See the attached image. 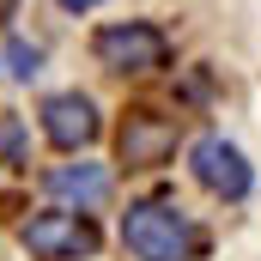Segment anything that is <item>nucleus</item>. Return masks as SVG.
Masks as SVG:
<instances>
[{
	"label": "nucleus",
	"mask_w": 261,
	"mask_h": 261,
	"mask_svg": "<svg viewBox=\"0 0 261 261\" xmlns=\"http://www.w3.org/2000/svg\"><path fill=\"white\" fill-rule=\"evenodd\" d=\"M61 12H91V6H103V0H55Z\"/></svg>",
	"instance_id": "10"
},
{
	"label": "nucleus",
	"mask_w": 261,
	"mask_h": 261,
	"mask_svg": "<svg viewBox=\"0 0 261 261\" xmlns=\"http://www.w3.org/2000/svg\"><path fill=\"white\" fill-rule=\"evenodd\" d=\"M43 189H49V195H61L73 213H91V206H103V200H110V164H97V158L55 164V170L43 176Z\"/></svg>",
	"instance_id": "7"
},
{
	"label": "nucleus",
	"mask_w": 261,
	"mask_h": 261,
	"mask_svg": "<svg viewBox=\"0 0 261 261\" xmlns=\"http://www.w3.org/2000/svg\"><path fill=\"white\" fill-rule=\"evenodd\" d=\"M12 18H18V0H0V31H6Z\"/></svg>",
	"instance_id": "11"
},
{
	"label": "nucleus",
	"mask_w": 261,
	"mask_h": 261,
	"mask_svg": "<svg viewBox=\"0 0 261 261\" xmlns=\"http://www.w3.org/2000/svg\"><path fill=\"white\" fill-rule=\"evenodd\" d=\"M176 146H182V122L164 116V110H146V103L128 110L122 128H116V158H122L128 170H158V164H170Z\"/></svg>",
	"instance_id": "4"
},
{
	"label": "nucleus",
	"mask_w": 261,
	"mask_h": 261,
	"mask_svg": "<svg viewBox=\"0 0 261 261\" xmlns=\"http://www.w3.org/2000/svg\"><path fill=\"white\" fill-rule=\"evenodd\" d=\"M189 176H195L206 195H219V200H249V189H255L249 158L225 134H200L195 146H189Z\"/></svg>",
	"instance_id": "5"
},
{
	"label": "nucleus",
	"mask_w": 261,
	"mask_h": 261,
	"mask_svg": "<svg viewBox=\"0 0 261 261\" xmlns=\"http://www.w3.org/2000/svg\"><path fill=\"white\" fill-rule=\"evenodd\" d=\"M37 122H43V140H49L55 152H85V146L103 134V116H97V103H91L85 91H55V97H43Z\"/></svg>",
	"instance_id": "6"
},
{
	"label": "nucleus",
	"mask_w": 261,
	"mask_h": 261,
	"mask_svg": "<svg viewBox=\"0 0 261 261\" xmlns=\"http://www.w3.org/2000/svg\"><path fill=\"white\" fill-rule=\"evenodd\" d=\"M122 249L134 261H200L206 237L176 200L152 195V200H134L122 213Z\"/></svg>",
	"instance_id": "1"
},
{
	"label": "nucleus",
	"mask_w": 261,
	"mask_h": 261,
	"mask_svg": "<svg viewBox=\"0 0 261 261\" xmlns=\"http://www.w3.org/2000/svg\"><path fill=\"white\" fill-rule=\"evenodd\" d=\"M0 164H12V170L31 164V152H24V116H0Z\"/></svg>",
	"instance_id": "9"
},
{
	"label": "nucleus",
	"mask_w": 261,
	"mask_h": 261,
	"mask_svg": "<svg viewBox=\"0 0 261 261\" xmlns=\"http://www.w3.org/2000/svg\"><path fill=\"white\" fill-rule=\"evenodd\" d=\"M18 243L31 249V261H91L103 249L91 213H73V206H49V213H31L18 225Z\"/></svg>",
	"instance_id": "2"
},
{
	"label": "nucleus",
	"mask_w": 261,
	"mask_h": 261,
	"mask_svg": "<svg viewBox=\"0 0 261 261\" xmlns=\"http://www.w3.org/2000/svg\"><path fill=\"white\" fill-rule=\"evenodd\" d=\"M6 73H12L18 85H31V79L43 73V43H24V37H12V43H6Z\"/></svg>",
	"instance_id": "8"
},
{
	"label": "nucleus",
	"mask_w": 261,
	"mask_h": 261,
	"mask_svg": "<svg viewBox=\"0 0 261 261\" xmlns=\"http://www.w3.org/2000/svg\"><path fill=\"white\" fill-rule=\"evenodd\" d=\"M91 55L110 73H164L170 67V37L152 18H116L91 37Z\"/></svg>",
	"instance_id": "3"
}]
</instances>
